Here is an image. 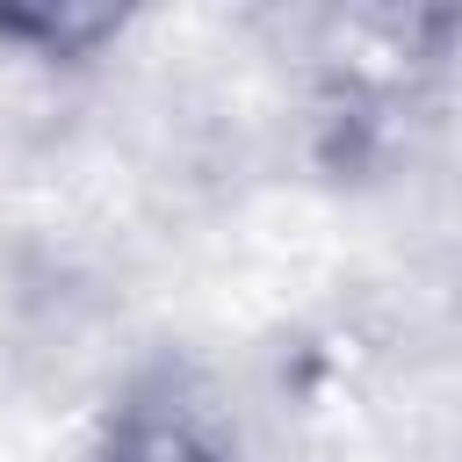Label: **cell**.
Wrapping results in <instances>:
<instances>
[{
	"instance_id": "1",
	"label": "cell",
	"mask_w": 462,
	"mask_h": 462,
	"mask_svg": "<svg viewBox=\"0 0 462 462\" xmlns=\"http://www.w3.org/2000/svg\"><path fill=\"white\" fill-rule=\"evenodd\" d=\"M94 462H231L217 419L173 390V383H137L123 390V404L108 411L101 440H94Z\"/></svg>"
},
{
	"instance_id": "2",
	"label": "cell",
	"mask_w": 462,
	"mask_h": 462,
	"mask_svg": "<svg viewBox=\"0 0 462 462\" xmlns=\"http://www.w3.org/2000/svg\"><path fill=\"white\" fill-rule=\"evenodd\" d=\"M116 29L123 14L108 7H0V43H29L36 58H87Z\"/></svg>"
}]
</instances>
